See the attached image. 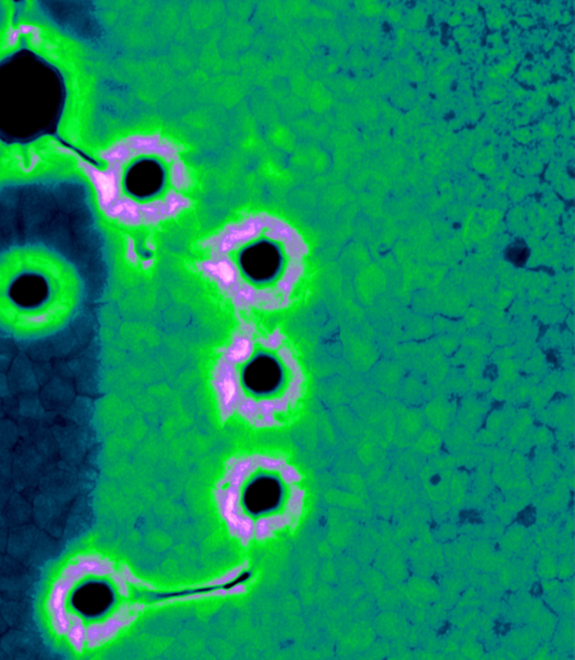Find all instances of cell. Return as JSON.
<instances>
[{
	"instance_id": "6da1fadb",
	"label": "cell",
	"mask_w": 575,
	"mask_h": 660,
	"mask_svg": "<svg viewBox=\"0 0 575 660\" xmlns=\"http://www.w3.org/2000/svg\"><path fill=\"white\" fill-rule=\"evenodd\" d=\"M204 248L199 270L240 310L286 308L308 253L295 228L265 214L231 224Z\"/></svg>"
},
{
	"instance_id": "7a4b0ae2",
	"label": "cell",
	"mask_w": 575,
	"mask_h": 660,
	"mask_svg": "<svg viewBox=\"0 0 575 660\" xmlns=\"http://www.w3.org/2000/svg\"><path fill=\"white\" fill-rule=\"evenodd\" d=\"M126 567L99 554L75 553L53 573L44 597L51 635L72 654L102 647L143 608Z\"/></svg>"
},
{
	"instance_id": "3957f363",
	"label": "cell",
	"mask_w": 575,
	"mask_h": 660,
	"mask_svg": "<svg viewBox=\"0 0 575 660\" xmlns=\"http://www.w3.org/2000/svg\"><path fill=\"white\" fill-rule=\"evenodd\" d=\"M303 374L280 330L241 322L212 371L220 415H240L258 428L274 427L303 393Z\"/></svg>"
},
{
	"instance_id": "277c9868",
	"label": "cell",
	"mask_w": 575,
	"mask_h": 660,
	"mask_svg": "<svg viewBox=\"0 0 575 660\" xmlns=\"http://www.w3.org/2000/svg\"><path fill=\"white\" fill-rule=\"evenodd\" d=\"M114 187L104 195L108 215L127 225H153L189 204L185 166L174 144L159 136L128 138L114 152Z\"/></svg>"
},
{
	"instance_id": "5b68a950",
	"label": "cell",
	"mask_w": 575,
	"mask_h": 660,
	"mask_svg": "<svg viewBox=\"0 0 575 660\" xmlns=\"http://www.w3.org/2000/svg\"><path fill=\"white\" fill-rule=\"evenodd\" d=\"M301 479L282 458L255 455L231 460L216 491L231 534L248 544L293 525L303 510Z\"/></svg>"
},
{
	"instance_id": "8992f818",
	"label": "cell",
	"mask_w": 575,
	"mask_h": 660,
	"mask_svg": "<svg viewBox=\"0 0 575 660\" xmlns=\"http://www.w3.org/2000/svg\"><path fill=\"white\" fill-rule=\"evenodd\" d=\"M77 307V276L66 269L0 271V327L20 335L52 331Z\"/></svg>"
},
{
	"instance_id": "52a82bcc",
	"label": "cell",
	"mask_w": 575,
	"mask_h": 660,
	"mask_svg": "<svg viewBox=\"0 0 575 660\" xmlns=\"http://www.w3.org/2000/svg\"><path fill=\"white\" fill-rule=\"evenodd\" d=\"M375 556V568L381 570L391 583H401L406 580L407 567L399 548L388 544L381 547Z\"/></svg>"
},
{
	"instance_id": "ba28073f",
	"label": "cell",
	"mask_w": 575,
	"mask_h": 660,
	"mask_svg": "<svg viewBox=\"0 0 575 660\" xmlns=\"http://www.w3.org/2000/svg\"><path fill=\"white\" fill-rule=\"evenodd\" d=\"M375 630L381 638L388 640L406 638L409 633L405 618L394 611H385L375 616Z\"/></svg>"
},
{
	"instance_id": "9c48e42d",
	"label": "cell",
	"mask_w": 575,
	"mask_h": 660,
	"mask_svg": "<svg viewBox=\"0 0 575 660\" xmlns=\"http://www.w3.org/2000/svg\"><path fill=\"white\" fill-rule=\"evenodd\" d=\"M408 591L416 603H434L440 599V591L435 584L417 576L408 582Z\"/></svg>"
},
{
	"instance_id": "30bf717a",
	"label": "cell",
	"mask_w": 575,
	"mask_h": 660,
	"mask_svg": "<svg viewBox=\"0 0 575 660\" xmlns=\"http://www.w3.org/2000/svg\"><path fill=\"white\" fill-rule=\"evenodd\" d=\"M363 580L366 591L369 592L372 597H377V599H379L383 592L385 591V586H387V582H388L385 574L375 567H365L364 568Z\"/></svg>"
},
{
	"instance_id": "8fae6325",
	"label": "cell",
	"mask_w": 575,
	"mask_h": 660,
	"mask_svg": "<svg viewBox=\"0 0 575 660\" xmlns=\"http://www.w3.org/2000/svg\"><path fill=\"white\" fill-rule=\"evenodd\" d=\"M466 487L468 481L463 477V474H452L451 481L449 487V500L451 501L452 506H459L463 502V499L466 496Z\"/></svg>"
},
{
	"instance_id": "7c38bea8",
	"label": "cell",
	"mask_w": 575,
	"mask_h": 660,
	"mask_svg": "<svg viewBox=\"0 0 575 660\" xmlns=\"http://www.w3.org/2000/svg\"><path fill=\"white\" fill-rule=\"evenodd\" d=\"M537 625H538V635L540 637L547 640L553 632L554 628L556 625V620L548 611L537 610L536 618Z\"/></svg>"
},
{
	"instance_id": "4fadbf2b",
	"label": "cell",
	"mask_w": 575,
	"mask_h": 660,
	"mask_svg": "<svg viewBox=\"0 0 575 660\" xmlns=\"http://www.w3.org/2000/svg\"><path fill=\"white\" fill-rule=\"evenodd\" d=\"M556 559L554 557V555L548 553V551H544L540 556V561H538V565H537V573L538 575L543 578H555L557 574H556Z\"/></svg>"
},
{
	"instance_id": "5bb4252c",
	"label": "cell",
	"mask_w": 575,
	"mask_h": 660,
	"mask_svg": "<svg viewBox=\"0 0 575 660\" xmlns=\"http://www.w3.org/2000/svg\"><path fill=\"white\" fill-rule=\"evenodd\" d=\"M556 641H559V649H567V647H573V623L571 620L559 622L556 630Z\"/></svg>"
},
{
	"instance_id": "9a60e30c",
	"label": "cell",
	"mask_w": 575,
	"mask_h": 660,
	"mask_svg": "<svg viewBox=\"0 0 575 660\" xmlns=\"http://www.w3.org/2000/svg\"><path fill=\"white\" fill-rule=\"evenodd\" d=\"M573 557L572 555H565L556 561V574L559 578H569L573 575Z\"/></svg>"
}]
</instances>
